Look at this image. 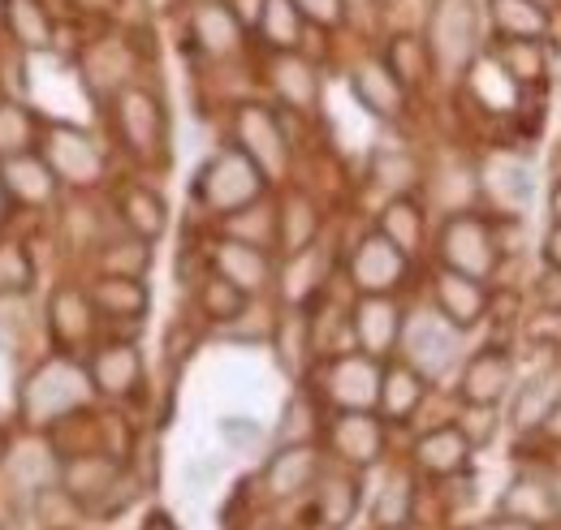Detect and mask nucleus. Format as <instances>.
I'll return each mask as SVG.
<instances>
[{
  "mask_svg": "<svg viewBox=\"0 0 561 530\" xmlns=\"http://www.w3.org/2000/svg\"><path fill=\"white\" fill-rule=\"evenodd\" d=\"M0 182H4V191H9L13 207H31V211L53 207L57 195H61V177H57L53 164L39 155V147L0 160Z\"/></svg>",
  "mask_w": 561,
  "mask_h": 530,
  "instance_id": "obj_16",
  "label": "nucleus"
},
{
  "mask_svg": "<svg viewBox=\"0 0 561 530\" xmlns=\"http://www.w3.org/2000/svg\"><path fill=\"white\" fill-rule=\"evenodd\" d=\"M142 530H173V518H169V514H151Z\"/></svg>",
  "mask_w": 561,
  "mask_h": 530,
  "instance_id": "obj_55",
  "label": "nucleus"
},
{
  "mask_svg": "<svg viewBox=\"0 0 561 530\" xmlns=\"http://www.w3.org/2000/svg\"><path fill=\"white\" fill-rule=\"evenodd\" d=\"M316 233H320V211L307 195H289L277 207V246L285 255H298L307 246H316Z\"/></svg>",
  "mask_w": 561,
  "mask_h": 530,
  "instance_id": "obj_33",
  "label": "nucleus"
},
{
  "mask_svg": "<svg viewBox=\"0 0 561 530\" xmlns=\"http://www.w3.org/2000/svg\"><path fill=\"white\" fill-rule=\"evenodd\" d=\"M402 307L393 302V293H363L354 302L351 311V332H354V345L371 358H389L402 341Z\"/></svg>",
  "mask_w": 561,
  "mask_h": 530,
  "instance_id": "obj_15",
  "label": "nucleus"
},
{
  "mask_svg": "<svg viewBox=\"0 0 561 530\" xmlns=\"http://www.w3.org/2000/svg\"><path fill=\"white\" fill-rule=\"evenodd\" d=\"M294 4H298V13H302L307 22H316V26H324V31H333V26L346 22L342 0H294Z\"/></svg>",
  "mask_w": 561,
  "mask_h": 530,
  "instance_id": "obj_47",
  "label": "nucleus"
},
{
  "mask_svg": "<svg viewBox=\"0 0 561 530\" xmlns=\"http://www.w3.org/2000/svg\"><path fill=\"white\" fill-rule=\"evenodd\" d=\"M220 436L233 445V449H247L260 440V423L255 418H220Z\"/></svg>",
  "mask_w": 561,
  "mask_h": 530,
  "instance_id": "obj_48",
  "label": "nucleus"
},
{
  "mask_svg": "<svg viewBox=\"0 0 561 530\" xmlns=\"http://www.w3.org/2000/svg\"><path fill=\"white\" fill-rule=\"evenodd\" d=\"M432 302H436V311L454 329L467 332L476 329V324H484V315H489V285L476 280V276H467V272L436 267V276H432Z\"/></svg>",
  "mask_w": 561,
  "mask_h": 530,
  "instance_id": "obj_19",
  "label": "nucleus"
},
{
  "mask_svg": "<svg viewBox=\"0 0 561 530\" xmlns=\"http://www.w3.org/2000/svg\"><path fill=\"white\" fill-rule=\"evenodd\" d=\"M553 500H558V514H561V479H553Z\"/></svg>",
  "mask_w": 561,
  "mask_h": 530,
  "instance_id": "obj_58",
  "label": "nucleus"
},
{
  "mask_svg": "<svg viewBox=\"0 0 561 530\" xmlns=\"http://www.w3.org/2000/svg\"><path fill=\"white\" fill-rule=\"evenodd\" d=\"M117 216H122V224H126L135 238H142V242H156V238L169 229V207H164V199H160L151 186H139V182L122 191Z\"/></svg>",
  "mask_w": 561,
  "mask_h": 530,
  "instance_id": "obj_32",
  "label": "nucleus"
},
{
  "mask_svg": "<svg viewBox=\"0 0 561 530\" xmlns=\"http://www.w3.org/2000/svg\"><path fill=\"white\" fill-rule=\"evenodd\" d=\"M476 530H536V527H527V522H518V518H496V522H484V527H476Z\"/></svg>",
  "mask_w": 561,
  "mask_h": 530,
  "instance_id": "obj_53",
  "label": "nucleus"
},
{
  "mask_svg": "<svg viewBox=\"0 0 561 530\" xmlns=\"http://www.w3.org/2000/svg\"><path fill=\"white\" fill-rule=\"evenodd\" d=\"M549 203H553V216H558V224H561V182L553 186V199Z\"/></svg>",
  "mask_w": 561,
  "mask_h": 530,
  "instance_id": "obj_56",
  "label": "nucleus"
},
{
  "mask_svg": "<svg viewBox=\"0 0 561 530\" xmlns=\"http://www.w3.org/2000/svg\"><path fill=\"white\" fill-rule=\"evenodd\" d=\"M0 458H4V440H0Z\"/></svg>",
  "mask_w": 561,
  "mask_h": 530,
  "instance_id": "obj_59",
  "label": "nucleus"
},
{
  "mask_svg": "<svg viewBox=\"0 0 561 530\" xmlns=\"http://www.w3.org/2000/svg\"><path fill=\"white\" fill-rule=\"evenodd\" d=\"M39 130H44V122L26 104L0 95V160H9L18 151H35L39 147Z\"/></svg>",
  "mask_w": 561,
  "mask_h": 530,
  "instance_id": "obj_36",
  "label": "nucleus"
},
{
  "mask_svg": "<svg viewBox=\"0 0 561 530\" xmlns=\"http://www.w3.org/2000/svg\"><path fill=\"white\" fill-rule=\"evenodd\" d=\"M545 260H549V267H558L561 272V224L545 238Z\"/></svg>",
  "mask_w": 561,
  "mask_h": 530,
  "instance_id": "obj_51",
  "label": "nucleus"
},
{
  "mask_svg": "<svg viewBox=\"0 0 561 530\" xmlns=\"http://www.w3.org/2000/svg\"><path fill=\"white\" fill-rule=\"evenodd\" d=\"M233 142L260 164V173L268 182L285 177V169H289V134L280 126L277 108L255 104V100L238 104V113H233Z\"/></svg>",
  "mask_w": 561,
  "mask_h": 530,
  "instance_id": "obj_8",
  "label": "nucleus"
},
{
  "mask_svg": "<svg viewBox=\"0 0 561 530\" xmlns=\"http://www.w3.org/2000/svg\"><path fill=\"white\" fill-rule=\"evenodd\" d=\"M489 26L501 39H549L553 13L540 9L536 0H484Z\"/></svg>",
  "mask_w": 561,
  "mask_h": 530,
  "instance_id": "obj_29",
  "label": "nucleus"
},
{
  "mask_svg": "<svg viewBox=\"0 0 561 530\" xmlns=\"http://www.w3.org/2000/svg\"><path fill=\"white\" fill-rule=\"evenodd\" d=\"M238 18H242V26H255L260 22V13H264V0H225Z\"/></svg>",
  "mask_w": 561,
  "mask_h": 530,
  "instance_id": "obj_50",
  "label": "nucleus"
},
{
  "mask_svg": "<svg viewBox=\"0 0 561 530\" xmlns=\"http://www.w3.org/2000/svg\"><path fill=\"white\" fill-rule=\"evenodd\" d=\"M536 4H540V9H549V13H553V9H561V0H536Z\"/></svg>",
  "mask_w": 561,
  "mask_h": 530,
  "instance_id": "obj_57",
  "label": "nucleus"
},
{
  "mask_svg": "<svg viewBox=\"0 0 561 530\" xmlns=\"http://www.w3.org/2000/svg\"><path fill=\"white\" fill-rule=\"evenodd\" d=\"M264 191H268V177L260 173V164L238 142L220 147L195 177V199L216 216H233V211L260 203Z\"/></svg>",
  "mask_w": 561,
  "mask_h": 530,
  "instance_id": "obj_2",
  "label": "nucleus"
},
{
  "mask_svg": "<svg viewBox=\"0 0 561 530\" xmlns=\"http://www.w3.org/2000/svg\"><path fill=\"white\" fill-rule=\"evenodd\" d=\"M225 229H229V238H242V242H255V246L268 251L277 242V211L260 199L242 207V211H233V216H225Z\"/></svg>",
  "mask_w": 561,
  "mask_h": 530,
  "instance_id": "obj_40",
  "label": "nucleus"
},
{
  "mask_svg": "<svg viewBox=\"0 0 561 530\" xmlns=\"http://www.w3.org/2000/svg\"><path fill=\"white\" fill-rule=\"evenodd\" d=\"M385 367L371 354H333L320 376V398L337 410H376Z\"/></svg>",
  "mask_w": 561,
  "mask_h": 530,
  "instance_id": "obj_9",
  "label": "nucleus"
},
{
  "mask_svg": "<svg viewBox=\"0 0 561 530\" xmlns=\"http://www.w3.org/2000/svg\"><path fill=\"white\" fill-rule=\"evenodd\" d=\"M514 384V358L501 345H484L462 371V401L467 405H496Z\"/></svg>",
  "mask_w": 561,
  "mask_h": 530,
  "instance_id": "obj_23",
  "label": "nucleus"
},
{
  "mask_svg": "<svg viewBox=\"0 0 561 530\" xmlns=\"http://www.w3.org/2000/svg\"><path fill=\"white\" fill-rule=\"evenodd\" d=\"M95 329H100V311L91 302L87 289L78 285H61L53 298H48V336L61 354H73V349H87L95 341Z\"/></svg>",
  "mask_w": 561,
  "mask_h": 530,
  "instance_id": "obj_17",
  "label": "nucleus"
},
{
  "mask_svg": "<svg viewBox=\"0 0 561 530\" xmlns=\"http://www.w3.org/2000/svg\"><path fill=\"white\" fill-rule=\"evenodd\" d=\"M398 345H402L407 362L432 384V380L449 376L454 362L462 358V329H454V324L432 307V311H420V315H411V320L402 324V341H398Z\"/></svg>",
  "mask_w": 561,
  "mask_h": 530,
  "instance_id": "obj_7",
  "label": "nucleus"
},
{
  "mask_svg": "<svg viewBox=\"0 0 561 530\" xmlns=\"http://www.w3.org/2000/svg\"><path fill=\"white\" fill-rule=\"evenodd\" d=\"M264 48L273 53H298L302 48V31H307V18L298 13L294 0H264V13L255 22Z\"/></svg>",
  "mask_w": 561,
  "mask_h": 530,
  "instance_id": "obj_35",
  "label": "nucleus"
},
{
  "mask_svg": "<svg viewBox=\"0 0 561 530\" xmlns=\"http://www.w3.org/2000/svg\"><path fill=\"white\" fill-rule=\"evenodd\" d=\"M113 130L122 138V151H130L135 160H142V164L160 160L164 142H169L164 104L147 87H122L113 95Z\"/></svg>",
  "mask_w": 561,
  "mask_h": 530,
  "instance_id": "obj_5",
  "label": "nucleus"
},
{
  "mask_svg": "<svg viewBox=\"0 0 561 530\" xmlns=\"http://www.w3.org/2000/svg\"><path fill=\"white\" fill-rule=\"evenodd\" d=\"M492 61L518 87H545L549 82V48H545V39H501L492 48Z\"/></svg>",
  "mask_w": 561,
  "mask_h": 530,
  "instance_id": "obj_30",
  "label": "nucleus"
},
{
  "mask_svg": "<svg viewBox=\"0 0 561 530\" xmlns=\"http://www.w3.org/2000/svg\"><path fill=\"white\" fill-rule=\"evenodd\" d=\"M9 216H13V199H9V191H4V182H0V229L9 224Z\"/></svg>",
  "mask_w": 561,
  "mask_h": 530,
  "instance_id": "obj_54",
  "label": "nucleus"
},
{
  "mask_svg": "<svg viewBox=\"0 0 561 530\" xmlns=\"http://www.w3.org/2000/svg\"><path fill=\"white\" fill-rule=\"evenodd\" d=\"M411 255H402L380 229L363 233L351 251V285L358 293H398L407 285Z\"/></svg>",
  "mask_w": 561,
  "mask_h": 530,
  "instance_id": "obj_10",
  "label": "nucleus"
},
{
  "mask_svg": "<svg viewBox=\"0 0 561 530\" xmlns=\"http://www.w3.org/2000/svg\"><path fill=\"white\" fill-rule=\"evenodd\" d=\"M216 470H220L216 462H191L186 465V479H191V483H208Z\"/></svg>",
  "mask_w": 561,
  "mask_h": 530,
  "instance_id": "obj_52",
  "label": "nucleus"
},
{
  "mask_svg": "<svg viewBox=\"0 0 561 530\" xmlns=\"http://www.w3.org/2000/svg\"><path fill=\"white\" fill-rule=\"evenodd\" d=\"M358 509V483L354 479H316V518L324 530H342Z\"/></svg>",
  "mask_w": 561,
  "mask_h": 530,
  "instance_id": "obj_37",
  "label": "nucleus"
},
{
  "mask_svg": "<svg viewBox=\"0 0 561 530\" xmlns=\"http://www.w3.org/2000/svg\"><path fill=\"white\" fill-rule=\"evenodd\" d=\"M496 186L510 195V203L531 199V173H527L518 160H501V164H496Z\"/></svg>",
  "mask_w": 561,
  "mask_h": 530,
  "instance_id": "obj_45",
  "label": "nucleus"
},
{
  "mask_svg": "<svg viewBox=\"0 0 561 530\" xmlns=\"http://www.w3.org/2000/svg\"><path fill=\"white\" fill-rule=\"evenodd\" d=\"M316 479H320V453H316V445H285L264 465V487H268L273 500L302 496L307 487H316Z\"/></svg>",
  "mask_w": 561,
  "mask_h": 530,
  "instance_id": "obj_24",
  "label": "nucleus"
},
{
  "mask_svg": "<svg viewBox=\"0 0 561 530\" xmlns=\"http://www.w3.org/2000/svg\"><path fill=\"white\" fill-rule=\"evenodd\" d=\"M151 264V242H142V238H113V242H104L100 246V267L104 272H113V276H142Z\"/></svg>",
  "mask_w": 561,
  "mask_h": 530,
  "instance_id": "obj_42",
  "label": "nucleus"
},
{
  "mask_svg": "<svg viewBox=\"0 0 561 530\" xmlns=\"http://www.w3.org/2000/svg\"><path fill=\"white\" fill-rule=\"evenodd\" d=\"M351 91H354V100H358L376 122H398V117H407L411 87L389 69L385 57H363V61L351 69Z\"/></svg>",
  "mask_w": 561,
  "mask_h": 530,
  "instance_id": "obj_12",
  "label": "nucleus"
},
{
  "mask_svg": "<svg viewBox=\"0 0 561 530\" xmlns=\"http://www.w3.org/2000/svg\"><path fill=\"white\" fill-rule=\"evenodd\" d=\"M35 285V264L22 242L0 238V298H22Z\"/></svg>",
  "mask_w": 561,
  "mask_h": 530,
  "instance_id": "obj_43",
  "label": "nucleus"
},
{
  "mask_svg": "<svg viewBox=\"0 0 561 530\" xmlns=\"http://www.w3.org/2000/svg\"><path fill=\"white\" fill-rule=\"evenodd\" d=\"M458 427L467 431L471 445H489L492 431H496V414H492V405H467V414H462Z\"/></svg>",
  "mask_w": 561,
  "mask_h": 530,
  "instance_id": "obj_46",
  "label": "nucleus"
},
{
  "mask_svg": "<svg viewBox=\"0 0 561 530\" xmlns=\"http://www.w3.org/2000/svg\"><path fill=\"white\" fill-rule=\"evenodd\" d=\"M411 509H415V483H411V474H389V483L380 487V496H376V505H371V518H376V527L385 530H398L411 522Z\"/></svg>",
  "mask_w": 561,
  "mask_h": 530,
  "instance_id": "obj_38",
  "label": "nucleus"
},
{
  "mask_svg": "<svg viewBox=\"0 0 561 530\" xmlns=\"http://www.w3.org/2000/svg\"><path fill=\"white\" fill-rule=\"evenodd\" d=\"M561 414V362H553L549 371H540L531 384L518 389L514 398V427L518 431H531V427H545Z\"/></svg>",
  "mask_w": 561,
  "mask_h": 530,
  "instance_id": "obj_28",
  "label": "nucleus"
},
{
  "mask_svg": "<svg viewBox=\"0 0 561 530\" xmlns=\"http://www.w3.org/2000/svg\"><path fill=\"white\" fill-rule=\"evenodd\" d=\"M61 487L70 492L82 509H100L117 487H122V462L117 453H73L61 458Z\"/></svg>",
  "mask_w": 561,
  "mask_h": 530,
  "instance_id": "obj_18",
  "label": "nucleus"
},
{
  "mask_svg": "<svg viewBox=\"0 0 561 530\" xmlns=\"http://www.w3.org/2000/svg\"><path fill=\"white\" fill-rule=\"evenodd\" d=\"M540 298H545V311H558V315H561V272H558V267L545 276V285H540Z\"/></svg>",
  "mask_w": 561,
  "mask_h": 530,
  "instance_id": "obj_49",
  "label": "nucleus"
},
{
  "mask_svg": "<svg viewBox=\"0 0 561 530\" xmlns=\"http://www.w3.org/2000/svg\"><path fill=\"white\" fill-rule=\"evenodd\" d=\"M415 462L432 479H454V474H462L471 465V440H467V431L458 423L432 427L427 436L415 440Z\"/></svg>",
  "mask_w": 561,
  "mask_h": 530,
  "instance_id": "obj_25",
  "label": "nucleus"
},
{
  "mask_svg": "<svg viewBox=\"0 0 561 530\" xmlns=\"http://www.w3.org/2000/svg\"><path fill=\"white\" fill-rule=\"evenodd\" d=\"M329 449L346 465H376L385 458V418L371 410H337L329 423Z\"/></svg>",
  "mask_w": 561,
  "mask_h": 530,
  "instance_id": "obj_20",
  "label": "nucleus"
},
{
  "mask_svg": "<svg viewBox=\"0 0 561 530\" xmlns=\"http://www.w3.org/2000/svg\"><path fill=\"white\" fill-rule=\"evenodd\" d=\"M402 255H415L423 246V238H427V220H423V207L415 199H407V195H393V199L385 203V211H380V224H376Z\"/></svg>",
  "mask_w": 561,
  "mask_h": 530,
  "instance_id": "obj_34",
  "label": "nucleus"
},
{
  "mask_svg": "<svg viewBox=\"0 0 561 530\" xmlns=\"http://www.w3.org/2000/svg\"><path fill=\"white\" fill-rule=\"evenodd\" d=\"M268 82L277 91V100L294 113H316L320 104V73L302 53H273L268 61Z\"/></svg>",
  "mask_w": 561,
  "mask_h": 530,
  "instance_id": "obj_22",
  "label": "nucleus"
},
{
  "mask_svg": "<svg viewBox=\"0 0 561 530\" xmlns=\"http://www.w3.org/2000/svg\"><path fill=\"white\" fill-rule=\"evenodd\" d=\"M385 61H389V69H393L407 87H420L423 78L432 73V57H427V44H423L420 35H398V39L389 44Z\"/></svg>",
  "mask_w": 561,
  "mask_h": 530,
  "instance_id": "obj_41",
  "label": "nucleus"
},
{
  "mask_svg": "<svg viewBox=\"0 0 561 530\" xmlns=\"http://www.w3.org/2000/svg\"><path fill=\"white\" fill-rule=\"evenodd\" d=\"M186 31H191V44L211 61H229L247 44V26L225 0H195L186 13Z\"/></svg>",
  "mask_w": 561,
  "mask_h": 530,
  "instance_id": "obj_13",
  "label": "nucleus"
},
{
  "mask_svg": "<svg viewBox=\"0 0 561 530\" xmlns=\"http://www.w3.org/2000/svg\"><path fill=\"white\" fill-rule=\"evenodd\" d=\"M371 173H376V182H380L385 191H393V195H407V191L420 182V164H415L407 151H380V155L371 160Z\"/></svg>",
  "mask_w": 561,
  "mask_h": 530,
  "instance_id": "obj_44",
  "label": "nucleus"
},
{
  "mask_svg": "<svg viewBox=\"0 0 561 530\" xmlns=\"http://www.w3.org/2000/svg\"><path fill=\"white\" fill-rule=\"evenodd\" d=\"M211 272L220 280H229L233 289H242L247 298H260L273 280H277V267H273V255L255 242H242V238H220L211 246Z\"/></svg>",
  "mask_w": 561,
  "mask_h": 530,
  "instance_id": "obj_14",
  "label": "nucleus"
},
{
  "mask_svg": "<svg viewBox=\"0 0 561 530\" xmlns=\"http://www.w3.org/2000/svg\"><path fill=\"white\" fill-rule=\"evenodd\" d=\"M427 57L445 78H462L480 57V13L471 0H432L427 13Z\"/></svg>",
  "mask_w": 561,
  "mask_h": 530,
  "instance_id": "obj_3",
  "label": "nucleus"
},
{
  "mask_svg": "<svg viewBox=\"0 0 561 530\" xmlns=\"http://www.w3.org/2000/svg\"><path fill=\"white\" fill-rule=\"evenodd\" d=\"M501 509H505L510 518H518V522H527V527H536V530L545 527L549 518H561L558 500H553V483H545V479H536V474H518V479L510 483Z\"/></svg>",
  "mask_w": 561,
  "mask_h": 530,
  "instance_id": "obj_31",
  "label": "nucleus"
},
{
  "mask_svg": "<svg viewBox=\"0 0 561 530\" xmlns=\"http://www.w3.org/2000/svg\"><path fill=\"white\" fill-rule=\"evenodd\" d=\"M247 302H251V298H247L242 289H233L229 280H220L216 272L199 285V311L208 315L211 324H238V320L247 315Z\"/></svg>",
  "mask_w": 561,
  "mask_h": 530,
  "instance_id": "obj_39",
  "label": "nucleus"
},
{
  "mask_svg": "<svg viewBox=\"0 0 561 530\" xmlns=\"http://www.w3.org/2000/svg\"><path fill=\"white\" fill-rule=\"evenodd\" d=\"M91 376L82 362H73L70 354H57L48 358L44 367H35L22 384V398H18V410H22V423L31 427H53L61 423L66 414L82 410L87 398H91Z\"/></svg>",
  "mask_w": 561,
  "mask_h": 530,
  "instance_id": "obj_1",
  "label": "nucleus"
},
{
  "mask_svg": "<svg viewBox=\"0 0 561 530\" xmlns=\"http://www.w3.org/2000/svg\"><path fill=\"white\" fill-rule=\"evenodd\" d=\"M87 293H91L100 320H142V311H147V302H151L142 276H113V272L95 276Z\"/></svg>",
  "mask_w": 561,
  "mask_h": 530,
  "instance_id": "obj_26",
  "label": "nucleus"
},
{
  "mask_svg": "<svg viewBox=\"0 0 561 530\" xmlns=\"http://www.w3.org/2000/svg\"><path fill=\"white\" fill-rule=\"evenodd\" d=\"M436 255H440V267L467 272L476 280H489L501 264V246L492 238V224L484 216H471V211L445 216V224L436 233Z\"/></svg>",
  "mask_w": 561,
  "mask_h": 530,
  "instance_id": "obj_6",
  "label": "nucleus"
},
{
  "mask_svg": "<svg viewBox=\"0 0 561 530\" xmlns=\"http://www.w3.org/2000/svg\"><path fill=\"white\" fill-rule=\"evenodd\" d=\"M423 398H427V380H423L411 362L385 367L380 401H376V410L385 414V423H411V418L420 414Z\"/></svg>",
  "mask_w": 561,
  "mask_h": 530,
  "instance_id": "obj_27",
  "label": "nucleus"
},
{
  "mask_svg": "<svg viewBox=\"0 0 561 530\" xmlns=\"http://www.w3.org/2000/svg\"><path fill=\"white\" fill-rule=\"evenodd\" d=\"M0 31L18 53H48L57 44V18L48 0H0Z\"/></svg>",
  "mask_w": 561,
  "mask_h": 530,
  "instance_id": "obj_21",
  "label": "nucleus"
},
{
  "mask_svg": "<svg viewBox=\"0 0 561 530\" xmlns=\"http://www.w3.org/2000/svg\"><path fill=\"white\" fill-rule=\"evenodd\" d=\"M87 376H91V389H95L100 398L130 401L142 389L139 345H130V341H104V345H91Z\"/></svg>",
  "mask_w": 561,
  "mask_h": 530,
  "instance_id": "obj_11",
  "label": "nucleus"
},
{
  "mask_svg": "<svg viewBox=\"0 0 561 530\" xmlns=\"http://www.w3.org/2000/svg\"><path fill=\"white\" fill-rule=\"evenodd\" d=\"M39 155L53 164V173L61 177V186L70 191H91L104 182L108 173V155L104 147L82 130V126H70V122H48L39 130Z\"/></svg>",
  "mask_w": 561,
  "mask_h": 530,
  "instance_id": "obj_4",
  "label": "nucleus"
}]
</instances>
